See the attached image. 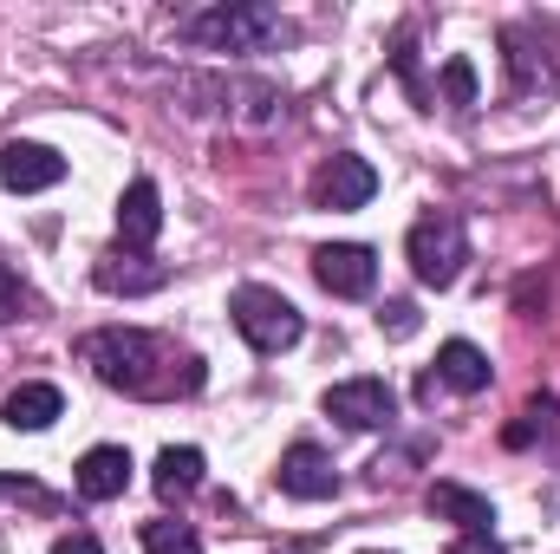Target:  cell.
Here are the masks:
<instances>
[{
    "instance_id": "6da1fadb",
    "label": "cell",
    "mask_w": 560,
    "mask_h": 554,
    "mask_svg": "<svg viewBox=\"0 0 560 554\" xmlns=\"http://www.w3.org/2000/svg\"><path fill=\"white\" fill-rule=\"evenodd\" d=\"M79 353L112 392H131V399H170V392H196L202 385L196 359H176L156 333H138V326H105Z\"/></svg>"
},
{
    "instance_id": "7a4b0ae2",
    "label": "cell",
    "mask_w": 560,
    "mask_h": 554,
    "mask_svg": "<svg viewBox=\"0 0 560 554\" xmlns=\"http://www.w3.org/2000/svg\"><path fill=\"white\" fill-rule=\"evenodd\" d=\"M229 313H235V333H242L255 353H287V346H300V333H306L300 307H293L287 293H275V287H235Z\"/></svg>"
},
{
    "instance_id": "3957f363",
    "label": "cell",
    "mask_w": 560,
    "mask_h": 554,
    "mask_svg": "<svg viewBox=\"0 0 560 554\" xmlns=\"http://www.w3.org/2000/svg\"><path fill=\"white\" fill-rule=\"evenodd\" d=\"M405 255H411V275H418L423 287H450V280L463 275V262H469V229H463V216H450V209L423 216L418 229H411V242H405Z\"/></svg>"
},
{
    "instance_id": "277c9868",
    "label": "cell",
    "mask_w": 560,
    "mask_h": 554,
    "mask_svg": "<svg viewBox=\"0 0 560 554\" xmlns=\"http://www.w3.org/2000/svg\"><path fill=\"white\" fill-rule=\"evenodd\" d=\"M280 33V20L268 7H215V13H196L189 20V39L196 46H215V53H261Z\"/></svg>"
},
{
    "instance_id": "5b68a950",
    "label": "cell",
    "mask_w": 560,
    "mask_h": 554,
    "mask_svg": "<svg viewBox=\"0 0 560 554\" xmlns=\"http://www.w3.org/2000/svg\"><path fill=\"white\" fill-rule=\"evenodd\" d=\"M313 280H319L326 293H339V300H365V293L378 287V255H372L365 242H326V249L313 255Z\"/></svg>"
},
{
    "instance_id": "8992f818",
    "label": "cell",
    "mask_w": 560,
    "mask_h": 554,
    "mask_svg": "<svg viewBox=\"0 0 560 554\" xmlns=\"http://www.w3.org/2000/svg\"><path fill=\"white\" fill-rule=\"evenodd\" d=\"M319 405H326V417H339V424H352V430H378V424H392V412H398V399H392L385 379H346V385H332Z\"/></svg>"
},
{
    "instance_id": "52a82bcc",
    "label": "cell",
    "mask_w": 560,
    "mask_h": 554,
    "mask_svg": "<svg viewBox=\"0 0 560 554\" xmlns=\"http://www.w3.org/2000/svg\"><path fill=\"white\" fill-rule=\"evenodd\" d=\"M378 196V170L365 157H332L319 176H313V203L319 209H365Z\"/></svg>"
},
{
    "instance_id": "ba28073f",
    "label": "cell",
    "mask_w": 560,
    "mask_h": 554,
    "mask_svg": "<svg viewBox=\"0 0 560 554\" xmlns=\"http://www.w3.org/2000/svg\"><path fill=\"white\" fill-rule=\"evenodd\" d=\"M280 489L287 496H300V503H326L332 489H339V470H332V457L319 450V443H293L287 457H280Z\"/></svg>"
},
{
    "instance_id": "9c48e42d",
    "label": "cell",
    "mask_w": 560,
    "mask_h": 554,
    "mask_svg": "<svg viewBox=\"0 0 560 554\" xmlns=\"http://www.w3.org/2000/svg\"><path fill=\"white\" fill-rule=\"evenodd\" d=\"M66 176V157L59 150H46V143H0V183L7 189H20V196H33V189H52Z\"/></svg>"
},
{
    "instance_id": "30bf717a",
    "label": "cell",
    "mask_w": 560,
    "mask_h": 554,
    "mask_svg": "<svg viewBox=\"0 0 560 554\" xmlns=\"http://www.w3.org/2000/svg\"><path fill=\"white\" fill-rule=\"evenodd\" d=\"M125 489H131V450L98 443V450L79 457V496H85V503H112V496H125Z\"/></svg>"
},
{
    "instance_id": "8fae6325",
    "label": "cell",
    "mask_w": 560,
    "mask_h": 554,
    "mask_svg": "<svg viewBox=\"0 0 560 554\" xmlns=\"http://www.w3.org/2000/svg\"><path fill=\"white\" fill-rule=\"evenodd\" d=\"M156 229H163V196H156V183H150V176H138V183L118 196V242L143 255V249L156 242Z\"/></svg>"
},
{
    "instance_id": "7c38bea8",
    "label": "cell",
    "mask_w": 560,
    "mask_h": 554,
    "mask_svg": "<svg viewBox=\"0 0 560 554\" xmlns=\"http://www.w3.org/2000/svg\"><path fill=\"white\" fill-rule=\"evenodd\" d=\"M430 516L456 522L463 535H489V522H495L489 496H476V489H463V483H430Z\"/></svg>"
},
{
    "instance_id": "4fadbf2b",
    "label": "cell",
    "mask_w": 560,
    "mask_h": 554,
    "mask_svg": "<svg viewBox=\"0 0 560 554\" xmlns=\"http://www.w3.org/2000/svg\"><path fill=\"white\" fill-rule=\"evenodd\" d=\"M196 489H202V450H196V443L156 450V496H163V503H183V496H196Z\"/></svg>"
},
{
    "instance_id": "5bb4252c",
    "label": "cell",
    "mask_w": 560,
    "mask_h": 554,
    "mask_svg": "<svg viewBox=\"0 0 560 554\" xmlns=\"http://www.w3.org/2000/svg\"><path fill=\"white\" fill-rule=\"evenodd\" d=\"M436 379H443L450 392H489V353L469 346V339H450V346L436 353Z\"/></svg>"
},
{
    "instance_id": "9a60e30c",
    "label": "cell",
    "mask_w": 560,
    "mask_h": 554,
    "mask_svg": "<svg viewBox=\"0 0 560 554\" xmlns=\"http://www.w3.org/2000/svg\"><path fill=\"white\" fill-rule=\"evenodd\" d=\"M66 412V399H59V385H20V392H7V405H0V417L13 424V430H46L52 417Z\"/></svg>"
},
{
    "instance_id": "2e32d148",
    "label": "cell",
    "mask_w": 560,
    "mask_h": 554,
    "mask_svg": "<svg viewBox=\"0 0 560 554\" xmlns=\"http://www.w3.org/2000/svg\"><path fill=\"white\" fill-rule=\"evenodd\" d=\"M138 262H143L138 249H112L98 262V287L105 293H150V287H163V268H138Z\"/></svg>"
},
{
    "instance_id": "e0dca14e",
    "label": "cell",
    "mask_w": 560,
    "mask_h": 554,
    "mask_svg": "<svg viewBox=\"0 0 560 554\" xmlns=\"http://www.w3.org/2000/svg\"><path fill=\"white\" fill-rule=\"evenodd\" d=\"M143 554H202V535L189 522H143Z\"/></svg>"
},
{
    "instance_id": "ac0fdd59",
    "label": "cell",
    "mask_w": 560,
    "mask_h": 554,
    "mask_svg": "<svg viewBox=\"0 0 560 554\" xmlns=\"http://www.w3.org/2000/svg\"><path fill=\"white\" fill-rule=\"evenodd\" d=\"M443 99L450 105H476V66L469 59H443Z\"/></svg>"
},
{
    "instance_id": "d6986e66",
    "label": "cell",
    "mask_w": 560,
    "mask_h": 554,
    "mask_svg": "<svg viewBox=\"0 0 560 554\" xmlns=\"http://www.w3.org/2000/svg\"><path fill=\"white\" fill-rule=\"evenodd\" d=\"M378 326H385L392 339H411V333H418V307H411V300H385V313H378Z\"/></svg>"
},
{
    "instance_id": "ffe728a7",
    "label": "cell",
    "mask_w": 560,
    "mask_h": 554,
    "mask_svg": "<svg viewBox=\"0 0 560 554\" xmlns=\"http://www.w3.org/2000/svg\"><path fill=\"white\" fill-rule=\"evenodd\" d=\"M20 300H26V293H20V280H13L7 268H0V326H7L13 313H20Z\"/></svg>"
},
{
    "instance_id": "44dd1931",
    "label": "cell",
    "mask_w": 560,
    "mask_h": 554,
    "mask_svg": "<svg viewBox=\"0 0 560 554\" xmlns=\"http://www.w3.org/2000/svg\"><path fill=\"white\" fill-rule=\"evenodd\" d=\"M52 554H105V549H98L85 529H72V535H59V542H52Z\"/></svg>"
},
{
    "instance_id": "7402d4cb",
    "label": "cell",
    "mask_w": 560,
    "mask_h": 554,
    "mask_svg": "<svg viewBox=\"0 0 560 554\" xmlns=\"http://www.w3.org/2000/svg\"><path fill=\"white\" fill-rule=\"evenodd\" d=\"M450 554H502V542H495V535H463Z\"/></svg>"
}]
</instances>
